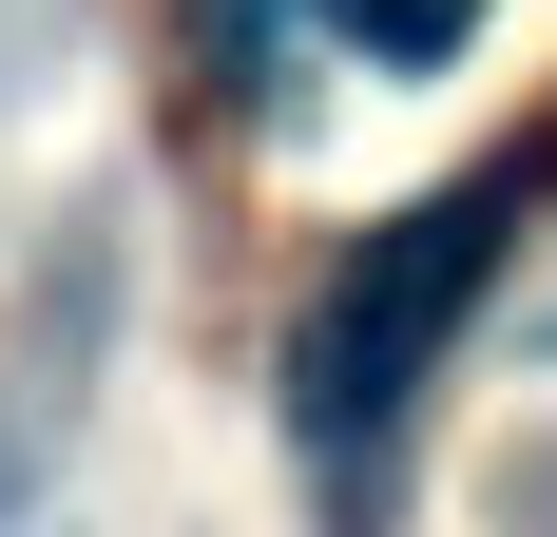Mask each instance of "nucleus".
<instances>
[{"instance_id": "nucleus-1", "label": "nucleus", "mask_w": 557, "mask_h": 537, "mask_svg": "<svg viewBox=\"0 0 557 537\" xmlns=\"http://www.w3.org/2000/svg\"><path fill=\"white\" fill-rule=\"evenodd\" d=\"M519 192H539V154L461 173V192H423V212H385L366 250L327 268V288H308V326H288V441L327 461V499H346V519L385 499V441H404V403L443 384L461 308L500 288V230H519Z\"/></svg>"}, {"instance_id": "nucleus-2", "label": "nucleus", "mask_w": 557, "mask_h": 537, "mask_svg": "<svg viewBox=\"0 0 557 537\" xmlns=\"http://www.w3.org/2000/svg\"><path fill=\"white\" fill-rule=\"evenodd\" d=\"M327 39H366V58H404V77H423V58L481 39V0H327Z\"/></svg>"}]
</instances>
